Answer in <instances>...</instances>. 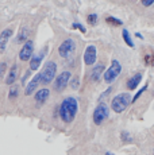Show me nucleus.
<instances>
[{"label": "nucleus", "mask_w": 154, "mask_h": 155, "mask_svg": "<svg viewBox=\"0 0 154 155\" xmlns=\"http://www.w3.org/2000/svg\"><path fill=\"white\" fill-rule=\"evenodd\" d=\"M146 89H147V85H146V86H143V88H142V89H141V91H139V92H138V93H137V94H135V96H134V97H132V103H134V101H137V100L139 99V97H141V94H142V93H143V92H145V91H146Z\"/></svg>", "instance_id": "obj_25"}, {"label": "nucleus", "mask_w": 154, "mask_h": 155, "mask_svg": "<svg viewBox=\"0 0 154 155\" xmlns=\"http://www.w3.org/2000/svg\"><path fill=\"white\" fill-rule=\"evenodd\" d=\"M87 20H88V23H89L91 26H95V25L97 23V15H96V14H91V15H88Z\"/></svg>", "instance_id": "obj_22"}, {"label": "nucleus", "mask_w": 154, "mask_h": 155, "mask_svg": "<svg viewBox=\"0 0 154 155\" xmlns=\"http://www.w3.org/2000/svg\"><path fill=\"white\" fill-rule=\"evenodd\" d=\"M120 73H122V65H120V62L118 61V59H112L109 68L104 71V76H103L104 82H107V84L114 82L115 80L119 77Z\"/></svg>", "instance_id": "obj_4"}, {"label": "nucleus", "mask_w": 154, "mask_h": 155, "mask_svg": "<svg viewBox=\"0 0 154 155\" xmlns=\"http://www.w3.org/2000/svg\"><path fill=\"white\" fill-rule=\"evenodd\" d=\"M8 73V69H7V61L5 59H3L2 62H0V82H2V80L4 78V76Z\"/></svg>", "instance_id": "obj_19"}, {"label": "nucleus", "mask_w": 154, "mask_h": 155, "mask_svg": "<svg viewBox=\"0 0 154 155\" xmlns=\"http://www.w3.org/2000/svg\"><path fill=\"white\" fill-rule=\"evenodd\" d=\"M104 65L103 64H97L96 66H93V70H92V73H91V81H93V82H96V81H99L100 80V77H103L104 76Z\"/></svg>", "instance_id": "obj_15"}, {"label": "nucleus", "mask_w": 154, "mask_h": 155, "mask_svg": "<svg viewBox=\"0 0 154 155\" xmlns=\"http://www.w3.org/2000/svg\"><path fill=\"white\" fill-rule=\"evenodd\" d=\"M70 80H72V73H70L69 70L62 71V73H60L57 77H55L54 84H53L54 85V89L57 92H62L68 85H69Z\"/></svg>", "instance_id": "obj_7"}, {"label": "nucleus", "mask_w": 154, "mask_h": 155, "mask_svg": "<svg viewBox=\"0 0 154 155\" xmlns=\"http://www.w3.org/2000/svg\"><path fill=\"white\" fill-rule=\"evenodd\" d=\"M18 93H19V86L12 85L10 89V99H15V97H18Z\"/></svg>", "instance_id": "obj_21"}, {"label": "nucleus", "mask_w": 154, "mask_h": 155, "mask_svg": "<svg viewBox=\"0 0 154 155\" xmlns=\"http://www.w3.org/2000/svg\"><path fill=\"white\" fill-rule=\"evenodd\" d=\"M75 50H76V42L72 38H68V39H65L64 42L58 46V55H60L61 58L66 59L75 53Z\"/></svg>", "instance_id": "obj_6"}, {"label": "nucleus", "mask_w": 154, "mask_h": 155, "mask_svg": "<svg viewBox=\"0 0 154 155\" xmlns=\"http://www.w3.org/2000/svg\"><path fill=\"white\" fill-rule=\"evenodd\" d=\"M141 3L143 7H150V5L154 3V0H141Z\"/></svg>", "instance_id": "obj_28"}, {"label": "nucleus", "mask_w": 154, "mask_h": 155, "mask_svg": "<svg viewBox=\"0 0 154 155\" xmlns=\"http://www.w3.org/2000/svg\"><path fill=\"white\" fill-rule=\"evenodd\" d=\"M142 77H143V74H142L141 71H138V73H135L132 77H130L129 81H127V88H129V91H134V89L138 88L142 81Z\"/></svg>", "instance_id": "obj_14"}, {"label": "nucleus", "mask_w": 154, "mask_h": 155, "mask_svg": "<svg viewBox=\"0 0 154 155\" xmlns=\"http://www.w3.org/2000/svg\"><path fill=\"white\" fill-rule=\"evenodd\" d=\"M69 85H70V88L73 89V91H77V89L80 88V78L79 77H72V81L69 82Z\"/></svg>", "instance_id": "obj_20"}, {"label": "nucleus", "mask_w": 154, "mask_h": 155, "mask_svg": "<svg viewBox=\"0 0 154 155\" xmlns=\"http://www.w3.org/2000/svg\"><path fill=\"white\" fill-rule=\"evenodd\" d=\"M145 61H146V62H145L146 65H154V57L153 55H147Z\"/></svg>", "instance_id": "obj_27"}, {"label": "nucleus", "mask_w": 154, "mask_h": 155, "mask_svg": "<svg viewBox=\"0 0 154 155\" xmlns=\"http://www.w3.org/2000/svg\"><path fill=\"white\" fill-rule=\"evenodd\" d=\"M132 103V97L130 93H119L111 100V109L115 113L124 112Z\"/></svg>", "instance_id": "obj_2"}, {"label": "nucleus", "mask_w": 154, "mask_h": 155, "mask_svg": "<svg viewBox=\"0 0 154 155\" xmlns=\"http://www.w3.org/2000/svg\"><path fill=\"white\" fill-rule=\"evenodd\" d=\"M49 96H50V91L49 89H46V88H43V89H39V91L35 93V103H37V105H42V104H45L47 99H49Z\"/></svg>", "instance_id": "obj_13"}, {"label": "nucleus", "mask_w": 154, "mask_h": 155, "mask_svg": "<svg viewBox=\"0 0 154 155\" xmlns=\"http://www.w3.org/2000/svg\"><path fill=\"white\" fill-rule=\"evenodd\" d=\"M122 37H123V41L126 42L127 46H130V47H134L135 46L134 42H132V39H131V35H130L129 30H126V28L122 30Z\"/></svg>", "instance_id": "obj_18"}, {"label": "nucleus", "mask_w": 154, "mask_h": 155, "mask_svg": "<svg viewBox=\"0 0 154 155\" xmlns=\"http://www.w3.org/2000/svg\"><path fill=\"white\" fill-rule=\"evenodd\" d=\"M111 92H112V88H111V86H109V88H107V89H105V91H104V92H103V93H102V94H100L99 100H100V101H102L103 99H105V97H107V96H108V94H109V93H111Z\"/></svg>", "instance_id": "obj_24"}, {"label": "nucleus", "mask_w": 154, "mask_h": 155, "mask_svg": "<svg viewBox=\"0 0 154 155\" xmlns=\"http://www.w3.org/2000/svg\"><path fill=\"white\" fill-rule=\"evenodd\" d=\"M153 154H154V151H153Z\"/></svg>", "instance_id": "obj_31"}, {"label": "nucleus", "mask_w": 154, "mask_h": 155, "mask_svg": "<svg viewBox=\"0 0 154 155\" xmlns=\"http://www.w3.org/2000/svg\"><path fill=\"white\" fill-rule=\"evenodd\" d=\"M32 55H34V42H32L31 39H28L27 42L22 46V49H20L19 51V59L23 62H30V59L32 58Z\"/></svg>", "instance_id": "obj_8"}, {"label": "nucleus", "mask_w": 154, "mask_h": 155, "mask_svg": "<svg viewBox=\"0 0 154 155\" xmlns=\"http://www.w3.org/2000/svg\"><path fill=\"white\" fill-rule=\"evenodd\" d=\"M109 116V109L107 107V104L105 103H99V105L95 108L93 111V123L96 124V126H100V124L103 123L104 120H107Z\"/></svg>", "instance_id": "obj_5"}, {"label": "nucleus", "mask_w": 154, "mask_h": 155, "mask_svg": "<svg viewBox=\"0 0 154 155\" xmlns=\"http://www.w3.org/2000/svg\"><path fill=\"white\" fill-rule=\"evenodd\" d=\"M28 35H30V28H28L27 26H23V27L20 28L19 34H18V37H16V43L25 45L28 41Z\"/></svg>", "instance_id": "obj_17"}, {"label": "nucleus", "mask_w": 154, "mask_h": 155, "mask_svg": "<svg viewBox=\"0 0 154 155\" xmlns=\"http://www.w3.org/2000/svg\"><path fill=\"white\" fill-rule=\"evenodd\" d=\"M12 34H14V30L11 27H8V28H5V30L2 31V34H0V54H3V53L5 51L7 45H8V42H10Z\"/></svg>", "instance_id": "obj_10"}, {"label": "nucleus", "mask_w": 154, "mask_h": 155, "mask_svg": "<svg viewBox=\"0 0 154 155\" xmlns=\"http://www.w3.org/2000/svg\"><path fill=\"white\" fill-rule=\"evenodd\" d=\"M30 74H31V70H26V74H25V77L22 78V82H23V85H26V78L27 77H30Z\"/></svg>", "instance_id": "obj_29"}, {"label": "nucleus", "mask_w": 154, "mask_h": 155, "mask_svg": "<svg viewBox=\"0 0 154 155\" xmlns=\"http://www.w3.org/2000/svg\"><path fill=\"white\" fill-rule=\"evenodd\" d=\"M96 57H97L96 46H93V45L87 46V49H85V51H84V64L87 65V66L93 65L95 62H96Z\"/></svg>", "instance_id": "obj_9"}, {"label": "nucleus", "mask_w": 154, "mask_h": 155, "mask_svg": "<svg viewBox=\"0 0 154 155\" xmlns=\"http://www.w3.org/2000/svg\"><path fill=\"white\" fill-rule=\"evenodd\" d=\"M18 70H19V68H18L16 64H14L12 66L8 69V73H7V76H5V84L7 85L12 86L15 84V81L18 80Z\"/></svg>", "instance_id": "obj_12"}, {"label": "nucleus", "mask_w": 154, "mask_h": 155, "mask_svg": "<svg viewBox=\"0 0 154 155\" xmlns=\"http://www.w3.org/2000/svg\"><path fill=\"white\" fill-rule=\"evenodd\" d=\"M77 111H79L77 100L72 96L65 97V99L62 100L61 105H60V117H61V120L66 124L72 123L76 117Z\"/></svg>", "instance_id": "obj_1"}, {"label": "nucleus", "mask_w": 154, "mask_h": 155, "mask_svg": "<svg viewBox=\"0 0 154 155\" xmlns=\"http://www.w3.org/2000/svg\"><path fill=\"white\" fill-rule=\"evenodd\" d=\"M73 28H79L80 31L82 32V34H85V32H87V30H85V27H84V26H81L80 23H75V25H73Z\"/></svg>", "instance_id": "obj_26"}, {"label": "nucleus", "mask_w": 154, "mask_h": 155, "mask_svg": "<svg viewBox=\"0 0 154 155\" xmlns=\"http://www.w3.org/2000/svg\"><path fill=\"white\" fill-rule=\"evenodd\" d=\"M43 54H45V51H42L41 54H37V55H32V58L30 59V70H38L41 66V64H42V59H43Z\"/></svg>", "instance_id": "obj_16"}, {"label": "nucleus", "mask_w": 154, "mask_h": 155, "mask_svg": "<svg viewBox=\"0 0 154 155\" xmlns=\"http://www.w3.org/2000/svg\"><path fill=\"white\" fill-rule=\"evenodd\" d=\"M107 22L109 23V25H115V26H122V20H118L116 18H112V16L107 18Z\"/></svg>", "instance_id": "obj_23"}, {"label": "nucleus", "mask_w": 154, "mask_h": 155, "mask_svg": "<svg viewBox=\"0 0 154 155\" xmlns=\"http://www.w3.org/2000/svg\"><path fill=\"white\" fill-rule=\"evenodd\" d=\"M105 155H115V154H112V153H109V151H107V153H105Z\"/></svg>", "instance_id": "obj_30"}, {"label": "nucleus", "mask_w": 154, "mask_h": 155, "mask_svg": "<svg viewBox=\"0 0 154 155\" xmlns=\"http://www.w3.org/2000/svg\"><path fill=\"white\" fill-rule=\"evenodd\" d=\"M39 82H41V73H38L37 76L32 77L31 81L26 85V88H25V94L26 96H30V94L34 93L35 89H37L38 85H39Z\"/></svg>", "instance_id": "obj_11"}, {"label": "nucleus", "mask_w": 154, "mask_h": 155, "mask_svg": "<svg viewBox=\"0 0 154 155\" xmlns=\"http://www.w3.org/2000/svg\"><path fill=\"white\" fill-rule=\"evenodd\" d=\"M57 77V64L54 61H47L43 70L41 71V84L47 85Z\"/></svg>", "instance_id": "obj_3"}]
</instances>
